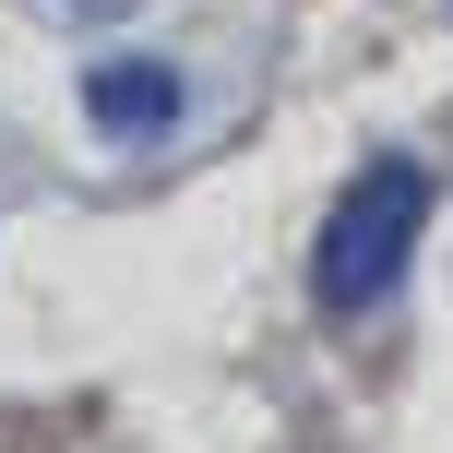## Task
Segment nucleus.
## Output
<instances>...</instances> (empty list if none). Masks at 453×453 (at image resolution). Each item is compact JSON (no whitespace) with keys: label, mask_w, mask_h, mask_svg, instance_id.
<instances>
[{"label":"nucleus","mask_w":453,"mask_h":453,"mask_svg":"<svg viewBox=\"0 0 453 453\" xmlns=\"http://www.w3.org/2000/svg\"><path fill=\"white\" fill-rule=\"evenodd\" d=\"M418 226H430V167H418V156H370L358 180L334 191V215H322L311 298H322V311H382L394 274L418 263Z\"/></svg>","instance_id":"obj_1"},{"label":"nucleus","mask_w":453,"mask_h":453,"mask_svg":"<svg viewBox=\"0 0 453 453\" xmlns=\"http://www.w3.org/2000/svg\"><path fill=\"white\" fill-rule=\"evenodd\" d=\"M84 119L108 143H156L167 119H180V72L167 60H96L84 72Z\"/></svg>","instance_id":"obj_2"}]
</instances>
